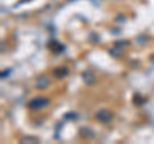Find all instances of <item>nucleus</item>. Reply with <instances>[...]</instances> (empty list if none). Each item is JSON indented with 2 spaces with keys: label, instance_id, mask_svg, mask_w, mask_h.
<instances>
[{
  "label": "nucleus",
  "instance_id": "1",
  "mask_svg": "<svg viewBox=\"0 0 154 144\" xmlns=\"http://www.w3.org/2000/svg\"><path fill=\"white\" fill-rule=\"evenodd\" d=\"M48 103H49V100H48L46 98L36 97V98H33L28 102V107L32 108V109H40L42 107H45V105H48Z\"/></svg>",
  "mask_w": 154,
  "mask_h": 144
},
{
  "label": "nucleus",
  "instance_id": "2",
  "mask_svg": "<svg viewBox=\"0 0 154 144\" xmlns=\"http://www.w3.org/2000/svg\"><path fill=\"white\" fill-rule=\"evenodd\" d=\"M96 118L99 120L100 122H104V124H107L109 122L110 120L113 118V114L110 113L108 109H100V111L96 113Z\"/></svg>",
  "mask_w": 154,
  "mask_h": 144
},
{
  "label": "nucleus",
  "instance_id": "3",
  "mask_svg": "<svg viewBox=\"0 0 154 144\" xmlns=\"http://www.w3.org/2000/svg\"><path fill=\"white\" fill-rule=\"evenodd\" d=\"M49 85V79L46 76H38L36 79V88L37 89H45Z\"/></svg>",
  "mask_w": 154,
  "mask_h": 144
},
{
  "label": "nucleus",
  "instance_id": "4",
  "mask_svg": "<svg viewBox=\"0 0 154 144\" xmlns=\"http://www.w3.org/2000/svg\"><path fill=\"white\" fill-rule=\"evenodd\" d=\"M82 79H84L85 83L89 84V85H91V84L95 83V75H94L91 71H85L84 74H82Z\"/></svg>",
  "mask_w": 154,
  "mask_h": 144
},
{
  "label": "nucleus",
  "instance_id": "5",
  "mask_svg": "<svg viewBox=\"0 0 154 144\" xmlns=\"http://www.w3.org/2000/svg\"><path fill=\"white\" fill-rule=\"evenodd\" d=\"M55 76L57 77H64V76L68 75V70L66 68V67H60V68H57L55 70Z\"/></svg>",
  "mask_w": 154,
  "mask_h": 144
}]
</instances>
